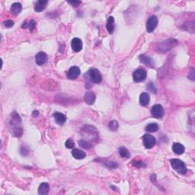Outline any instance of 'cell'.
Here are the masks:
<instances>
[{"label": "cell", "instance_id": "cell-3", "mask_svg": "<svg viewBox=\"0 0 195 195\" xmlns=\"http://www.w3.org/2000/svg\"><path fill=\"white\" fill-rule=\"evenodd\" d=\"M170 163H171V167L179 174H185L187 172L186 165L182 160L178 159H172L170 160Z\"/></svg>", "mask_w": 195, "mask_h": 195}, {"label": "cell", "instance_id": "cell-11", "mask_svg": "<svg viewBox=\"0 0 195 195\" xmlns=\"http://www.w3.org/2000/svg\"><path fill=\"white\" fill-rule=\"evenodd\" d=\"M71 47L73 51H75V52H79L82 49V40L79 38H77V37L73 39V40L71 42Z\"/></svg>", "mask_w": 195, "mask_h": 195}, {"label": "cell", "instance_id": "cell-9", "mask_svg": "<svg viewBox=\"0 0 195 195\" xmlns=\"http://www.w3.org/2000/svg\"><path fill=\"white\" fill-rule=\"evenodd\" d=\"M151 114L156 118H162L164 115V109L160 104H155L151 108Z\"/></svg>", "mask_w": 195, "mask_h": 195}, {"label": "cell", "instance_id": "cell-14", "mask_svg": "<svg viewBox=\"0 0 195 195\" xmlns=\"http://www.w3.org/2000/svg\"><path fill=\"white\" fill-rule=\"evenodd\" d=\"M54 118L57 124H58L59 125H63L66 121V117L63 114L60 113V112H56L54 114Z\"/></svg>", "mask_w": 195, "mask_h": 195}, {"label": "cell", "instance_id": "cell-13", "mask_svg": "<svg viewBox=\"0 0 195 195\" xmlns=\"http://www.w3.org/2000/svg\"><path fill=\"white\" fill-rule=\"evenodd\" d=\"M96 95L92 92H87L85 93V96H84V100H85V103L88 104H93L96 101Z\"/></svg>", "mask_w": 195, "mask_h": 195}, {"label": "cell", "instance_id": "cell-31", "mask_svg": "<svg viewBox=\"0 0 195 195\" xmlns=\"http://www.w3.org/2000/svg\"><path fill=\"white\" fill-rule=\"evenodd\" d=\"M69 4H71V5H73V6H77L78 5L80 4L81 2H79V1L71 2V1H69Z\"/></svg>", "mask_w": 195, "mask_h": 195}, {"label": "cell", "instance_id": "cell-15", "mask_svg": "<svg viewBox=\"0 0 195 195\" xmlns=\"http://www.w3.org/2000/svg\"><path fill=\"white\" fill-rule=\"evenodd\" d=\"M47 4V0H40V1H37V3L35 4V6H34V10L37 12H42L46 8Z\"/></svg>", "mask_w": 195, "mask_h": 195}, {"label": "cell", "instance_id": "cell-22", "mask_svg": "<svg viewBox=\"0 0 195 195\" xmlns=\"http://www.w3.org/2000/svg\"><path fill=\"white\" fill-rule=\"evenodd\" d=\"M106 28H107V30L108 31V32L110 34H112L114 32V30L115 28L114 18V17H109L107 21V24H106Z\"/></svg>", "mask_w": 195, "mask_h": 195}, {"label": "cell", "instance_id": "cell-19", "mask_svg": "<svg viewBox=\"0 0 195 195\" xmlns=\"http://www.w3.org/2000/svg\"><path fill=\"white\" fill-rule=\"evenodd\" d=\"M21 10H22V7L21 5L18 2H15L11 6V12L13 15H18L21 13Z\"/></svg>", "mask_w": 195, "mask_h": 195}, {"label": "cell", "instance_id": "cell-6", "mask_svg": "<svg viewBox=\"0 0 195 195\" xmlns=\"http://www.w3.org/2000/svg\"><path fill=\"white\" fill-rule=\"evenodd\" d=\"M143 145H144V146L146 149L152 148L156 145V143L155 137L153 136L150 135V134H146V135L143 136Z\"/></svg>", "mask_w": 195, "mask_h": 195}, {"label": "cell", "instance_id": "cell-23", "mask_svg": "<svg viewBox=\"0 0 195 195\" xmlns=\"http://www.w3.org/2000/svg\"><path fill=\"white\" fill-rule=\"evenodd\" d=\"M21 27H22V28H28L29 30H30L31 32H32V31L34 30V29L35 28V27H36V21L33 19L31 20L29 22L25 21V22L23 23V24Z\"/></svg>", "mask_w": 195, "mask_h": 195}, {"label": "cell", "instance_id": "cell-16", "mask_svg": "<svg viewBox=\"0 0 195 195\" xmlns=\"http://www.w3.org/2000/svg\"><path fill=\"white\" fill-rule=\"evenodd\" d=\"M50 187L49 185L46 182L40 184V185L38 188V194L40 195H46L49 193Z\"/></svg>", "mask_w": 195, "mask_h": 195}, {"label": "cell", "instance_id": "cell-8", "mask_svg": "<svg viewBox=\"0 0 195 195\" xmlns=\"http://www.w3.org/2000/svg\"><path fill=\"white\" fill-rule=\"evenodd\" d=\"M158 24V18L156 15H152V16L149 17L148 19L147 23H146V31L149 33H151L153 32L157 27Z\"/></svg>", "mask_w": 195, "mask_h": 195}, {"label": "cell", "instance_id": "cell-18", "mask_svg": "<svg viewBox=\"0 0 195 195\" xmlns=\"http://www.w3.org/2000/svg\"><path fill=\"white\" fill-rule=\"evenodd\" d=\"M172 150L174 153L178 154V155H181V154L184 153V152H185V146L182 144H181V143H175L173 144Z\"/></svg>", "mask_w": 195, "mask_h": 195}, {"label": "cell", "instance_id": "cell-21", "mask_svg": "<svg viewBox=\"0 0 195 195\" xmlns=\"http://www.w3.org/2000/svg\"><path fill=\"white\" fill-rule=\"evenodd\" d=\"M149 102V96L148 93L143 92L140 96V103L142 106L146 107Z\"/></svg>", "mask_w": 195, "mask_h": 195}, {"label": "cell", "instance_id": "cell-29", "mask_svg": "<svg viewBox=\"0 0 195 195\" xmlns=\"http://www.w3.org/2000/svg\"><path fill=\"white\" fill-rule=\"evenodd\" d=\"M14 21H12V20H7V21H5L4 23H3V24H4V26L6 28H12V26L14 25Z\"/></svg>", "mask_w": 195, "mask_h": 195}, {"label": "cell", "instance_id": "cell-10", "mask_svg": "<svg viewBox=\"0 0 195 195\" xmlns=\"http://www.w3.org/2000/svg\"><path fill=\"white\" fill-rule=\"evenodd\" d=\"M80 75V69L78 66H72L67 73V77L69 79H75Z\"/></svg>", "mask_w": 195, "mask_h": 195}, {"label": "cell", "instance_id": "cell-7", "mask_svg": "<svg viewBox=\"0 0 195 195\" xmlns=\"http://www.w3.org/2000/svg\"><path fill=\"white\" fill-rule=\"evenodd\" d=\"M146 76H147V73H146V72L144 69H138L133 74V80L136 82H143L144 79H146Z\"/></svg>", "mask_w": 195, "mask_h": 195}, {"label": "cell", "instance_id": "cell-5", "mask_svg": "<svg viewBox=\"0 0 195 195\" xmlns=\"http://www.w3.org/2000/svg\"><path fill=\"white\" fill-rule=\"evenodd\" d=\"M88 76H89L90 79L94 83H100L102 80V76H101V74L100 73V72L98 71L97 69H90L88 72Z\"/></svg>", "mask_w": 195, "mask_h": 195}, {"label": "cell", "instance_id": "cell-25", "mask_svg": "<svg viewBox=\"0 0 195 195\" xmlns=\"http://www.w3.org/2000/svg\"><path fill=\"white\" fill-rule=\"evenodd\" d=\"M119 153L120 155H121V156L123 157V158L127 159L130 156V152H129L128 149H126V148L124 147V146H122V147H121L119 149Z\"/></svg>", "mask_w": 195, "mask_h": 195}, {"label": "cell", "instance_id": "cell-2", "mask_svg": "<svg viewBox=\"0 0 195 195\" xmlns=\"http://www.w3.org/2000/svg\"><path fill=\"white\" fill-rule=\"evenodd\" d=\"M177 44L178 40L174 39H168L165 41L159 43L156 46V51L159 53H166L174 47Z\"/></svg>", "mask_w": 195, "mask_h": 195}, {"label": "cell", "instance_id": "cell-20", "mask_svg": "<svg viewBox=\"0 0 195 195\" xmlns=\"http://www.w3.org/2000/svg\"><path fill=\"white\" fill-rule=\"evenodd\" d=\"M72 155L76 159H82L85 158L86 156L85 155V152H84L82 150H80L79 149H73V152H72Z\"/></svg>", "mask_w": 195, "mask_h": 195}, {"label": "cell", "instance_id": "cell-24", "mask_svg": "<svg viewBox=\"0 0 195 195\" xmlns=\"http://www.w3.org/2000/svg\"><path fill=\"white\" fill-rule=\"evenodd\" d=\"M79 145L80 147L83 148V149H90V148L92 147V144L90 143L89 142L87 141V140H80L79 141Z\"/></svg>", "mask_w": 195, "mask_h": 195}, {"label": "cell", "instance_id": "cell-28", "mask_svg": "<svg viewBox=\"0 0 195 195\" xmlns=\"http://www.w3.org/2000/svg\"><path fill=\"white\" fill-rule=\"evenodd\" d=\"M66 147L68 149H73L74 147V142L71 140V139H68L65 143Z\"/></svg>", "mask_w": 195, "mask_h": 195}, {"label": "cell", "instance_id": "cell-4", "mask_svg": "<svg viewBox=\"0 0 195 195\" xmlns=\"http://www.w3.org/2000/svg\"><path fill=\"white\" fill-rule=\"evenodd\" d=\"M82 134L86 137H88L90 139H94V140H96L98 136V131L96 130V129L92 126L88 125H86L82 128Z\"/></svg>", "mask_w": 195, "mask_h": 195}, {"label": "cell", "instance_id": "cell-26", "mask_svg": "<svg viewBox=\"0 0 195 195\" xmlns=\"http://www.w3.org/2000/svg\"><path fill=\"white\" fill-rule=\"evenodd\" d=\"M146 130L148 132H156L159 130V126L157 124H155V123H152V124H149L146 126Z\"/></svg>", "mask_w": 195, "mask_h": 195}, {"label": "cell", "instance_id": "cell-30", "mask_svg": "<svg viewBox=\"0 0 195 195\" xmlns=\"http://www.w3.org/2000/svg\"><path fill=\"white\" fill-rule=\"evenodd\" d=\"M133 164L135 167H137V168H141V167H146V165L145 163H143V162L141 161H133Z\"/></svg>", "mask_w": 195, "mask_h": 195}, {"label": "cell", "instance_id": "cell-17", "mask_svg": "<svg viewBox=\"0 0 195 195\" xmlns=\"http://www.w3.org/2000/svg\"><path fill=\"white\" fill-rule=\"evenodd\" d=\"M139 58H140V61H141L142 63H143V64L148 66L151 67V68L154 67L153 60H152V59L150 58V57H147V56H145V55H141L140 57H139Z\"/></svg>", "mask_w": 195, "mask_h": 195}, {"label": "cell", "instance_id": "cell-1", "mask_svg": "<svg viewBox=\"0 0 195 195\" xmlns=\"http://www.w3.org/2000/svg\"><path fill=\"white\" fill-rule=\"evenodd\" d=\"M9 124L11 131L15 137H20L22 136L23 129L21 126V119L16 112H13L11 114Z\"/></svg>", "mask_w": 195, "mask_h": 195}, {"label": "cell", "instance_id": "cell-27", "mask_svg": "<svg viewBox=\"0 0 195 195\" xmlns=\"http://www.w3.org/2000/svg\"><path fill=\"white\" fill-rule=\"evenodd\" d=\"M109 128L110 130L115 131L117 130V129L118 128V122L117 121H111L110 124H109Z\"/></svg>", "mask_w": 195, "mask_h": 195}, {"label": "cell", "instance_id": "cell-12", "mask_svg": "<svg viewBox=\"0 0 195 195\" xmlns=\"http://www.w3.org/2000/svg\"><path fill=\"white\" fill-rule=\"evenodd\" d=\"M47 56L44 52H39L35 57V62L38 66H42L46 63Z\"/></svg>", "mask_w": 195, "mask_h": 195}]
</instances>
